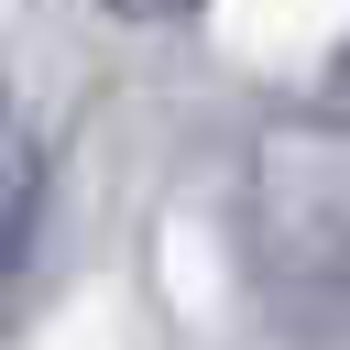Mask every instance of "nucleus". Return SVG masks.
I'll return each mask as SVG.
<instances>
[{
    "mask_svg": "<svg viewBox=\"0 0 350 350\" xmlns=\"http://www.w3.org/2000/svg\"><path fill=\"white\" fill-rule=\"evenodd\" d=\"M328 98H350V33H339V55H328Z\"/></svg>",
    "mask_w": 350,
    "mask_h": 350,
    "instance_id": "nucleus-3",
    "label": "nucleus"
},
{
    "mask_svg": "<svg viewBox=\"0 0 350 350\" xmlns=\"http://www.w3.org/2000/svg\"><path fill=\"white\" fill-rule=\"evenodd\" d=\"M33 186H44V164H33L22 98H11V77H0V284H11L22 252H33Z\"/></svg>",
    "mask_w": 350,
    "mask_h": 350,
    "instance_id": "nucleus-1",
    "label": "nucleus"
},
{
    "mask_svg": "<svg viewBox=\"0 0 350 350\" xmlns=\"http://www.w3.org/2000/svg\"><path fill=\"white\" fill-rule=\"evenodd\" d=\"M98 11H109V22H131V33H142V22H197V11H208V0H98Z\"/></svg>",
    "mask_w": 350,
    "mask_h": 350,
    "instance_id": "nucleus-2",
    "label": "nucleus"
}]
</instances>
